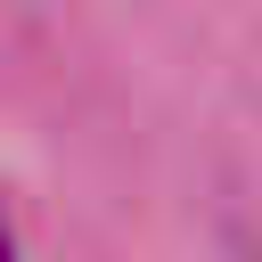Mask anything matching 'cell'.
<instances>
[{"instance_id":"cell-1","label":"cell","mask_w":262,"mask_h":262,"mask_svg":"<svg viewBox=\"0 0 262 262\" xmlns=\"http://www.w3.org/2000/svg\"><path fill=\"white\" fill-rule=\"evenodd\" d=\"M0 262H16V237H8V221H0Z\"/></svg>"}]
</instances>
